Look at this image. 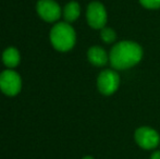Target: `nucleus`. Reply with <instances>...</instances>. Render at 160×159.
I'll list each match as a JSON object with an SVG mask.
<instances>
[{"label": "nucleus", "instance_id": "obj_13", "mask_svg": "<svg viewBox=\"0 0 160 159\" xmlns=\"http://www.w3.org/2000/svg\"><path fill=\"white\" fill-rule=\"evenodd\" d=\"M150 159H160V151L155 152V153L152 155V158Z\"/></svg>", "mask_w": 160, "mask_h": 159}, {"label": "nucleus", "instance_id": "obj_3", "mask_svg": "<svg viewBox=\"0 0 160 159\" xmlns=\"http://www.w3.org/2000/svg\"><path fill=\"white\" fill-rule=\"evenodd\" d=\"M22 87L21 77L15 71L7 70L0 74V89L8 96H15Z\"/></svg>", "mask_w": 160, "mask_h": 159}, {"label": "nucleus", "instance_id": "obj_4", "mask_svg": "<svg viewBox=\"0 0 160 159\" xmlns=\"http://www.w3.org/2000/svg\"><path fill=\"white\" fill-rule=\"evenodd\" d=\"M120 77L116 71L105 70L99 74L97 79V86L101 94L103 95H111L118 89Z\"/></svg>", "mask_w": 160, "mask_h": 159}, {"label": "nucleus", "instance_id": "obj_6", "mask_svg": "<svg viewBox=\"0 0 160 159\" xmlns=\"http://www.w3.org/2000/svg\"><path fill=\"white\" fill-rule=\"evenodd\" d=\"M135 141L144 149L156 148L159 144V134L154 129L148 127H139L135 132Z\"/></svg>", "mask_w": 160, "mask_h": 159}, {"label": "nucleus", "instance_id": "obj_9", "mask_svg": "<svg viewBox=\"0 0 160 159\" xmlns=\"http://www.w3.org/2000/svg\"><path fill=\"white\" fill-rule=\"evenodd\" d=\"M20 53L15 48H8L3 51L2 55V61L8 68H14L20 63Z\"/></svg>", "mask_w": 160, "mask_h": 159}, {"label": "nucleus", "instance_id": "obj_7", "mask_svg": "<svg viewBox=\"0 0 160 159\" xmlns=\"http://www.w3.org/2000/svg\"><path fill=\"white\" fill-rule=\"evenodd\" d=\"M37 12L45 21L55 22L61 15V9L53 0H39L37 3Z\"/></svg>", "mask_w": 160, "mask_h": 159}, {"label": "nucleus", "instance_id": "obj_1", "mask_svg": "<svg viewBox=\"0 0 160 159\" xmlns=\"http://www.w3.org/2000/svg\"><path fill=\"white\" fill-rule=\"evenodd\" d=\"M143 57V49L130 40L120 42L112 47L109 55L111 66L117 70H125L137 64Z\"/></svg>", "mask_w": 160, "mask_h": 159}, {"label": "nucleus", "instance_id": "obj_2", "mask_svg": "<svg viewBox=\"0 0 160 159\" xmlns=\"http://www.w3.org/2000/svg\"><path fill=\"white\" fill-rule=\"evenodd\" d=\"M52 46L59 51H68L75 44V32L69 23L56 24L50 32Z\"/></svg>", "mask_w": 160, "mask_h": 159}, {"label": "nucleus", "instance_id": "obj_10", "mask_svg": "<svg viewBox=\"0 0 160 159\" xmlns=\"http://www.w3.org/2000/svg\"><path fill=\"white\" fill-rule=\"evenodd\" d=\"M80 4L75 1H71L64 7L63 17L67 22H74L78 17H80Z\"/></svg>", "mask_w": 160, "mask_h": 159}, {"label": "nucleus", "instance_id": "obj_8", "mask_svg": "<svg viewBox=\"0 0 160 159\" xmlns=\"http://www.w3.org/2000/svg\"><path fill=\"white\" fill-rule=\"evenodd\" d=\"M87 57L91 63L97 67H102L107 63L108 61V55L101 47L94 46L87 52Z\"/></svg>", "mask_w": 160, "mask_h": 159}, {"label": "nucleus", "instance_id": "obj_14", "mask_svg": "<svg viewBox=\"0 0 160 159\" xmlns=\"http://www.w3.org/2000/svg\"><path fill=\"white\" fill-rule=\"evenodd\" d=\"M83 159H94L93 157H91V156H86V157H84Z\"/></svg>", "mask_w": 160, "mask_h": 159}, {"label": "nucleus", "instance_id": "obj_12", "mask_svg": "<svg viewBox=\"0 0 160 159\" xmlns=\"http://www.w3.org/2000/svg\"><path fill=\"white\" fill-rule=\"evenodd\" d=\"M142 4L147 9H159L160 0H139Z\"/></svg>", "mask_w": 160, "mask_h": 159}, {"label": "nucleus", "instance_id": "obj_5", "mask_svg": "<svg viewBox=\"0 0 160 159\" xmlns=\"http://www.w3.org/2000/svg\"><path fill=\"white\" fill-rule=\"evenodd\" d=\"M87 22L93 28H103L107 23V12L100 2L94 1L89 3L86 13Z\"/></svg>", "mask_w": 160, "mask_h": 159}, {"label": "nucleus", "instance_id": "obj_11", "mask_svg": "<svg viewBox=\"0 0 160 159\" xmlns=\"http://www.w3.org/2000/svg\"><path fill=\"white\" fill-rule=\"evenodd\" d=\"M100 36H101V39L105 42H114L117 35H116V32H114L112 28L103 27V28H101Z\"/></svg>", "mask_w": 160, "mask_h": 159}]
</instances>
